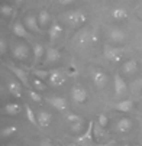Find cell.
<instances>
[{"mask_svg": "<svg viewBox=\"0 0 142 146\" xmlns=\"http://www.w3.org/2000/svg\"><path fill=\"white\" fill-rule=\"evenodd\" d=\"M48 103L51 106H54L57 110L59 111H68V103L64 97H52V98H48Z\"/></svg>", "mask_w": 142, "mask_h": 146, "instance_id": "obj_15", "label": "cell"}, {"mask_svg": "<svg viewBox=\"0 0 142 146\" xmlns=\"http://www.w3.org/2000/svg\"><path fill=\"white\" fill-rule=\"evenodd\" d=\"M6 49H7L6 39H5V38H2V39H0V54L5 55V54H6Z\"/></svg>", "mask_w": 142, "mask_h": 146, "instance_id": "obj_36", "label": "cell"}, {"mask_svg": "<svg viewBox=\"0 0 142 146\" xmlns=\"http://www.w3.org/2000/svg\"><path fill=\"white\" fill-rule=\"evenodd\" d=\"M103 55L107 61L110 62H120L125 56V49L123 48H116V46H110L106 45L103 49Z\"/></svg>", "mask_w": 142, "mask_h": 146, "instance_id": "obj_4", "label": "cell"}, {"mask_svg": "<svg viewBox=\"0 0 142 146\" xmlns=\"http://www.w3.org/2000/svg\"><path fill=\"white\" fill-rule=\"evenodd\" d=\"M3 111H5L7 116L15 117V116L20 114V111H22V106H20L19 103H7L6 106H5V109H3Z\"/></svg>", "mask_w": 142, "mask_h": 146, "instance_id": "obj_19", "label": "cell"}, {"mask_svg": "<svg viewBox=\"0 0 142 146\" xmlns=\"http://www.w3.org/2000/svg\"><path fill=\"white\" fill-rule=\"evenodd\" d=\"M23 25L26 26V29L28 31H31V32H35V33H38V32H41L42 29L39 28V23H38V17L35 16V15H28L26 17H25V20H23Z\"/></svg>", "mask_w": 142, "mask_h": 146, "instance_id": "obj_11", "label": "cell"}, {"mask_svg": "<svg viewBox=\"0 0 142 146\" xmlns=\"http://www.w3.org/2000/svg\"><path fill=\"white\" fill-rule=\"evenodd\" d=\"M110 39L116 44H123L126 40V33L122 29H112L110 31Z\"/></svg>", "mask_w": 142, "mask_h": 146, "instance_id": "obj_23", "label": "cell"}, {"mask_svg": "<svg viewBox=\"0 0 142 146\" xmlns=\"http://www.w3.org/2000/svg\"><path fill=\"white\" fill-rule=\"evenodd\" d=\"M12 54H13V56H15L17 61L25 62V61H28V58H29V55H31V48H29L26 44H23V42H19V44H15V45H13Z\"/></svg>", "mask_w": 142, "mask_h": 146, "instance_id": "obj_5", "label": "cell"}, {"mask_svg": "<svg viewBox=\"0 0 142 146\" xmlns=\"http://www.w3.org/2000/svg\"><path fill=\"white\" fill-rule=\"evenodd\" d=\"M138 71V62L135 59H128L122 64V72L125 75H133Z\"/></svg>", "mask_w": 142, "mask_h": 146, "instance_id": "obj_17", "label": "cell"}, {"mask_svg": "<svg viewBox=\"0 0 142 146\" xmlns=\"http://www.w3.org/2000/svg\"><path fill=\"white\" fill-rule=\"evenodd\" d=\"M136 13H138V16H139V17H141V19H142V7H139V9H138V12H136Z\"/></svg>", "mask_w": 142, "mask_h": 146, "instance_id": "obj_40", "label": "cell"}, {"mask_svg": "<svg viewBox=\"0 0 142 146\" xmlns=\"http://www.w3.org/2000/svg\"><path fill=\"white\" fill-rule=\"evenodd\" d=\"M100 146H115V142H107V143H100Z\"/></svg>", "mask_w": 142, "mask_h": 146, "instance_id": "obj_39", "label": "cell"}, {"mask_svg": "<svg viewBox=\"0 0 142 146\" xmlns=\"http://www.w3.org/2000/svg\"><path fill=\"white\" fill-rule=\"evenodd\" d=\"M71 100L75 103V104H83L89 100V94L86 91L84 87L81 86H74L71 88Z\"/></svg>", "mask_w": 142, "mask_h": 146, "instance_id": "obj_7", "label": "cell"}, {"mask_svg": "<svg viewBox=\"0 0 142 146\" xmlns=\"http://www.w3.org/2000/svg\"><path fill=\"white\" fill-rule=\"evenodd\" d=\"M132 109H133V101L132 100H122V101L115 104V110H117L120 113H129Z\"/></svg>", "mask_w": 142, "mask_h": 146, "instance_id": "obj_21", "label": "cell"}, {"mask_svg": "<svg viewBox=\"0 0 142 146\" xmlns=\"http://www.w3.org/2000/svg\"><path fill=\"white\" fill-rule=\"evenodd\" d=\"M61 5H63V6H67V5H71L73 2H71V0H61V2H59Z\"/></svg>", "mask_w": 142, "mask_h": 146, "instance_id": "obj_38", "label": "cell"}, {"mask_svg": "<svg viewBox=\"0 0 142 146\" xmlns=\"http://www.w3.org/2000/svg\"><path fill=\"white\" fill-rule=\"evenodd\" d=\"M33 75H35V78H39V80L45 81V80L49 78L51 71H48V70H33Z\"/></svg>", "mask_w": 142, "mask_h": 146, "instance_id": "obj_29", "label": "cell"}, {"mask_svg": "<svg viewBox=\"0 0 142 146\" xmlns=\"http://www.w3.org/2000/svg\"><path fill=\"white\" fill-rule=\"evenodd\" d=\"M12 31H13V33H15L17 38H22V39L28 38V29H26V26H25L23 23H20V22L13 23Z\"/></svg>", "mask_w": 142, "mask_h": 146, "instance_id": "obj_25", "label": "cell"}, {"mask_svg": "<svg viewBox=\"0 0 142 146\" xmlns=\"http://www.w3.org/2000/svg\"><path fill=\"white\" fill-rule=\"evenodd\" d=\"M107 137V133H106V129L100 127L99 124L96 123L94 124V142L97 143H105V139Z\"/></svg>", "mask_w": 142, "mask_h": 146, "instance_id": "obj_26", "label": "cell"}, {"mask_svg": "<svg viewBox=\"0 0 142 146\" xmlns=\"http://www.w3.org/2000/svg\"><path fill=\"white\" fill-rule=\"evenodd\" d=\"M9 146H17V145H9Z\"/></svg>", "mask_w": 142, "mask_h": 146, "instance_id": "obj_41", "label": "cell"}, {"mask_svg": "<svg viewBox=\"0 0 142 146\" xmlns=\"http://www.w3.org/2000/svg\"><path fill=\"white\" fill-rule=\"evenodd\" d=\"M32 52H33V64H38V62L44 58V54H47V49L41 44H33Z\"/></svg>", "mask_w": 142, "mask_h": 146, "instance_id": "obj_20", "label": "cell"}, {"mask_svg": "<svg viewBox=\"0 0 142 146\" xmlns=\"http://www.w3.org/2000/svg\"><path fill=\"white\" fill-rule=\"evenodd\" d=\"M17 133V127L15 126V124H10V126H6L2 129V132H0V135H2L3 139H7V137H12L13 135Z\"/></svg>", "mask_w": 142, "mask_h": 146, "instance_id": "obj_27", "label": "cell"}, {"mask_svg": "<svg viewBox=\"0 0 142 146\" xmlns=\"http://www.w3.org/2000/svg\"><path fill=\"white\" fill-rule=\"evenodd\" d=\"M25 111H26V117H28V120L32 123V124H38V119H36V114L33 113V110L31 109V106H25Z\"/></svg>", "mask_w": 142, "mask_h": 146, "instance_id": "obj_31", "label": "cell"}, {"mask_svg": "<svg viewBox=\"0 0 142 146\" xmlns=\"http://www.w3.org/2000/svg\"><path fill=\"white\" fill-rule=\"evenodd\" d=\"M48 82H49V86L58 88V87L64 86L67 82V74L64 71H61V70H52L51 75L48 78Z\"/></svg>", "mask_w": 142, "mask_h": 146, "instance_id": "obj_6", "label": "cell"}, {"mask_svg": "<svg viewBox=\"0 0 142 146\" xmlns=\"http://www.w3.org/2000/svg\"><path fill=\"white\" fill-rule=\"evenodd\" d=\"M59 58H61V52H59V49H57V48H48V49H47V54H45V62L51 64V62H57V61H59Z\"/></svg>", "mask_w": 142, "mask_h": 146, "instance_id": "obj_24", "label": "cell"}, {"mask_svg": "<svg viewBox=\"0 0 142 146\" xmlns=\"http://www.w3.org/2000/svg\"><path fill=\"white\" fill-rule=\"evenodd\" d=\"M70 130L73 133H81V132L84 130V121H78V123L70 124Z\"/></svg>", "mask_w": 142, "mask_h": 146, "instance_id": "obj_34", "label": "cell"}, {"mask_svg": "<svg viewBox=\"0 0 142 146\" xmlns=\"http://www.w3.org/2000/svg\"><path fill=\"white\" fill-rule=\"evenodd\" d=\"M113 86H115V94L116 97H122V96H125L128 93V84H126V81L125 78L119 75V74H115L113 77Z\"/></svg>", "mask_w": 142, "mask_h": 146, "instance_id": "obj_8", "label": "cell"}, {"mask_svg": "<svg viewBox=\"0 0 142 146\" xmlns=\"http://www.w3.org/2000/svg\"><path fill=\"white\" fill-rule=\"evenodd\" d=\"M64 19L68 23V26L75 28V29L84 26L87 23V15L83 10H70L68 13L64 15Z\"/></svg>", "mask_w": 142, "mask_h": 146, "instance_id": "obj_2", "label": "cell"}, {"mask_svg": "<svg viewBox=\"0 0 142 146\" xmlns=\"http://www.w3.org/2000/svg\"><path fill=\"white\" fill-rule=\"evenodd\" d=\"M133 127V123L129 117H123L116 123V132L119 133H129Z\"/></svg>", "mask_w": 142, "mask_h": 146, "instance_id": "obj_14", "label": "cell"}, {"mask_svg": "<svg viewBox=\"0 0 142 146\" xmlns=\"http://www.w3.org/2000/svg\"><path fill=\"white\" fill-rule=\"evenodd\" d=\"M29 98L35 103H42V96L35 90H29Z\"/></svg>", "mask_w": 142, "mask_h": 146, "instance_id": "obj_35", "label": "cell"}, {"mask_svg": "<svg viewBox=\"0 0 142 146\" xmlns=\"http://www.w3.org/2000/svg\"><path fill=\"white\" fill-rule=\"evenodd\" d=\"M90 74H91V80H93V82H94V86H96L99 90H105L106 86H107V81H109L107 74L101 70V68H91Z\"/></svg>", "mask_w": 142, "mask_h": 146, "instance_id": "obj_3", "label": "cell"}, {"mask_svg": "<svg viewBox=\"0 0 142 146\" xmlns=\"http://www.w3.org/2000/svg\"><path fill=\"white\" fill-rule=\"evenodd\" d=\"M32 86L35 87V91H44V90H47V84L42 80H39V78H33L32 80Z\"/></svg>", "mask_w": 142, "mask_h": 146, "instance_id": "obj_32", "label": "cell"}, {"mask_svg": "<svg viewBox=\"0 0 142 146\" xmlns=\"http://www.w3.org/2000/svg\"><path fill=\"white\" fill-rule=\"evenodd\" d=\"M63 32H64V29H63V26H61V23H58L57 20H54L51 28H49V39L51 40L59 39L61 35H63Z\"/></svg>", "mask_w": 142, "mask_h": 146, "instance_id": "obj_18", "label": "cell"}, {"mask_svg": "<svg viewBox=\"0 0 142 146\" xmlns=\"http://www.w3.org/2000/svg\"><path fill=\"white\" fill-rule=\"evenodd\" d=\"M94 124H96V121H94V120H90L87 130H86L83 135H81L80 137H77V142H80V143H86V142H91V140H94Z\"/></svg>", "mask_w": 142, "mask_h": 146, "instance_id": "obj_13", "label": "cell"}, {"mask_svg": "<svg viewBox=\"0 0 142 146\" xmlns=\"http://www.w3.org/2000/svg\"><path fill=\"white\" fill-rule=\"evenodd\" d=\"M38 17V23H39V28L41 29H47V28H51V15L47 9H42V10H39V13L36 15Z\"/></svg>", "mask_w": 142, "mask_h": 146, "instance_id": "obj_10", "label": "cell"}, {"mask_svg": "<svg viewBox=\"0 0 142 146\" xmlns=\"http://www.w3.org/2000/svg\"><path fill=\"white\" fill-rule=\"evenodd\" d=\"M7 91L16 97V98H22V86H20V82L15 81V80H9L7 81Z\"/></svg>", "mask_w": 142, "mask_h": 146, "instance_id": "obj_16", "label": "cell"}, {"mask_svg": "<svg viewBox=\"0 0 142 146\" xmlns=\"http://www.w3.org/2000/svg\"><path fill=\"white\" fill-rule=\"evenodd\" d=\"M39 146H54V145H52V142H51V140L44 139L42 142H41V145H39Z\"/></svg>", "mask_w": 142, "mask_h": 146, "instance_id": "obj_37", "label": "cell"}, {"mask_svg": "<svg viewBox=\"0 0 142 146\" xmlns=\"http://www.w3.org/2000/svg\"><path fill=\"white\" fill-rule=\"evenodd\" d=\"M129 16L128 10L125 7H115L112 10V17L116 20V22H122V20H126Z\"/></svg>", "mask_w": 142, "mask_h": 146, "instance_id": "obj_22", "label": "cell"}, {"mask_svg": "<svg viewBox=\"0 0 142 146\" xmlns=\"http://www.w3.org/2000/svg\"><path fill=\"white\" fill-rule=\"evenodd\" d=\"M97 124H99L100 127L106 129V127H107V124H109V117H107V114H105V113H99V114H97Z\"/></svg>", "mask_w": 142, "mask_h": 146, "instance_id": "obj_30", "label": "cell"}, {"mask_svg": "<svg viewBox=\"0 0 142 146\" xmlns=\"http://www.w3.org/2000/svg\"><path fill=\"white\" fill-rule=\"evenodd\" d=\"M64 119H65L70 124H73V123H78V121H84L83 117L78 116V114H75V113H73V111H65Z\"/></svg>", "mask_w": 142, "mask_h": 146, "instance_id": "obj_28", "label": "cell"}, {"mask_svg": "<svg viewBox=\"0 0 142 146\" xmlns=\"http://www.w3.org/2000/svg\"><path fill=\"white\" fill-rule=\"evenodd\" d=\"M0 13H2V16H5V17H10L13 15V7L10 5L5 3V5L0 6Z\"/></svg>", "mask_w": 142, "mask_h": 146, "instance_id": "obj_33", "label": "cell"}, {"mask_svg": "<svg viewBox=\"0 0 142 146\" xmlns=\"http://www.w3.org/2000/svg\"><path fill=\"white\" fill-rule=\"evenodd\" d=\"M74 44L78 48H89L94 44H97V35L89 29H83L80 31L74 39Z\"/></svg>", "mask_w": 142, "mask_h": 146, "instance_id": "obj_1", "label": "cell"}, {"mask_svg": "<svg viewBox=\"0 0 142 146\" xmlns=\"http://www.w3.org/2000/svg\"><path fill=\"white\" fill-rule=\"evenodd\" d=\"M36 119H38V126L42 127V129L49 127L51 123H52V114L48 113V111H44V110L36 114Z\"/></svg>", "mask_w": 142, "mask_h": 146, "instance_id": "obj_12", "label": "cell"}, {"mask_svg": "<svg viewBox=\"0 0 142 146\" xmlns=\"http://www.w3.org/2000/svg\"><path fill=\"white\" fill-rule=\"evenodd\" d=\"M7 67H9V70L15 74V77H16L20 82H22L25 87H29V78H28V72H26L25 70L19 68V67H15V65H12V64H9Z\"/></svg>", "mask_w": 142, "mask_h": 146, "instance_id": "obj_9", "label": "cell"}]
</instances>
